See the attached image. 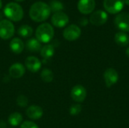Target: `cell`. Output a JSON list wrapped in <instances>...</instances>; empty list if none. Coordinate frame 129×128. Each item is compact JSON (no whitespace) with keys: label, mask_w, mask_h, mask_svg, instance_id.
<instances>
[{"label":"cell","mask_w":129,"mask_h":128,"mask_svg":"<svg viewBox=\"0 0 129 128\" xmlns=\"http://www.w3.org/2000/svg\"><path fill=\"white\" fill-rule=\"evenodd\" d=\"M51 9L49 5L44 2H36L33 3L29 11V17L35 22H43L46 20L50 14Z\"/></svg>","instance_id":"obj_1"},{"label":"cell","mask_w":129,"mask_h":128,"mask_svg":"<svg viewBox=\"0 0 129 128\" xmlns=\"http://www.w3.org/2000/svg\"><path fill=\"white\" fill-rule=\"evenodd\" d=\"M54 35L53 26L48 23H44L39 25L36 30V37L41 43L50 42Z\"/></svg>","instance_id":"obj_2"},{"label":"cell","mask_w":129,"mask_h":128,"mask_svg":"<svg viewBox=\"0 0 129 128\" xmlns=\"http://www.w3.org/2000/svg\"><path fill=\"white\" fill-rule=\"evenodd\" d=\"M4 14L11 21L17 22L23 17V8L16 2H9L4 8Z\"/></svg>","instance_id":"obj_3"},{"label":"cell","mask_w":129,"mask_h":128,"mask_svg":"<svg viewBox=\"0 0 129 128\" xmlns=\"http://www.w3.org/2000/svg\"><path fill=\"white\" fill-rule=\"evenodd\" d=\"M14 26L8 20H0V38L4 40L11 38L14 34Z\"/></svg>","instance_id":"obj_4"},{"label":"cell","mask_w":129,"mask_h":128,"mask_svg":"<svg viewBox=\"0 0 129 128\" xmlns=\"http://www.w3.org/2000/svg\"><path fill=\"white\" fill-rule=\"evenodd\" d=\"M124 0H104V7L105 10L113 14L119 13L124 8Z\"/></svg>","instance_id":"obj_5"},{"label":"cell","mask_w":129,"mask_h":128,"mask_svg":"<svg viewBox=\"0 0 129 128\" xmlns=\"http://www.w3.org/2000/svg\"><path fill=\"white\" fill-rule=\"evenodd\" d=\"M81 29L76 24H71L67 26L63 32V38L70 41L78 39L81 35Z\"/></svg>","instance_id":"obj_6"},{"label":"cell","mask_w":129,"mask_h":128,"mask_svg":"<svg viewBox=\"0 0 129 128\" xmlns=\"http://www.w3.org/2000/svg\"><path fill=\"white\" fill-rule=\"evenodd\" d=\"M116 26L122 32H129V13L122 12L119 14L114 20Z\"/></svg>","instance_id":"obj_7"},{"label":"cell","mask_w":129,"mask_h":128,"mask_svg":"<svg viewBox=\"0 0 129 128\" xmlns=\"http://www.w3.org/2000/svg\"><path fill=\"white\" fill-rule=\"evenodd\" d=\"M108 19L107 14L102 11V10H98L96 11H94L89 18V21L91 24L99 26L104 25Z\"/></svg>","instance_id":"obj_8"},{"label":"cell","mask_w":129,"mask_h":128,"mask_svg":"<svg viewBox=\"0 0 129 128\" xmlns=\"http://www.w3.org/2000/svg\"><path fill=\"white\" fill-rule=\"evenodd\" d=\"M72 99L76 103H82L83 102L87 96L86 89L81 84L75 85L73 89L71 90L70 93Z\"/></svg>","instance_id":"obj_9"},{"label":"cell","mask_w":129,"mask_h":128,"mask_svg":"<svg viewBox=\"0 0 129 128\" xmlns=\"http://www.w3.org/2000/svg\"><path fill=\"white\" fill-rule=\"evenodd\" d=\"M51 23L57 28L64 27L69 23V17L63 11L54 13L51 17Z\"/></svg>","instance_id":"obj_10"},{"label":"cell","mask_w":129,"mask_h":128,"mask_svg":"<svg viewBox=\"0 0 129 128\" xmlns=\"http://www.w3.org/2000/svg\"><path fill=\"white\" fill-rule=\"evenodd\" d=\"M77 8L79 12L83 14H91L95 8V0H79Z\"/></svg>","instance_id":"obj_11"},{"label":"cell","mask_w":129,"mask_h":128,"mask_svg":"<svg viewBox=\"0 0 129 128\" xmlns=\"http://www.w3.org/2000/svg\"><path fill=\"white\" fill-rule=\"evenodd\" d=\"M104 78L107 87L110 88L114 85L119 80V75L116 69L113 68L107 69L104 74Z\"/></svg>","instance_id":"obj_12"},{"label":"cell","mask_w":129,"mask_h":128,"mask_svg":"<svg viewBox=\"0 0 129 128\" xmlns=\"http://www.w3.org/2000/svg\"><path fill=\"white\" fill-rule=\"evenodd\" d=\"M25 66L26 68L31 72H37L42 67V63L39 58L30 56L28 57L25 60Z\"/></svg>","instance_id":"obj_13"},{"label":"cell","mask_w":129,"mask_h":128,"mask_svg":"<svg viewBox=\"0 0 129 128\" xmlns=\"http://www.w3.org/2000/svg\"><path fill=\"white\" fill-rule=\"evenodd\" d=\"M25 74V67L20 63L12 64L9 68V75L13 78H20Z\"/></svg>","instance_id":"obj_14"},{"label":"cell","mask_w":129,"mask_h":128,"mask_svg":"<svg viewBox=\"0 0 129 128\" xmlns=\"http://www.w3.org/2000/svg\"><path fill=\"white\" fill-rule=\"evenodd\" d=\"M26 114L28 118L33 120H37L42 117L43 115V109L42 107L36 105L30 106L27 108L26 111Z\"/></svg>","instance_id":"obj_15"},{"label":"cell","mask_w":129,"mask_h":128,"mask_svg":"<svg viewBox=\"0 0 129 128\" xmlns=\"http://www.w3.org/2000/svg\"><path fill=\"white\" fill-rule=\"evenodd\" d=\"M10 50L16 54H19L22 53L24 49V44L23 41L19 38H14L9 44Z\"/></svg>","instance_id":"obj_16"},{"label":"cell","mask_w":129,"mask_h":128,"mask_svg":"<svg viewBox=\"0 0 129 128\" xmlns=\"http://www.w3.org/2000/svg\"><path fill=\"white\" fill-rule=\"evenodd\" d=\"M115 41L118 45L125 47L129 44V36L124 32H119L115 35Z\"/></svg>","instance_id":"obj_17"},{"label":"cell","mask_w":129,"mask_h":128,"mask_svg":"<svg viewBox=\"0 0 129 128\" xmlns=\"http://www.w3.org/2000/svg\"><path fill=\"white\" fill-rule=\"evenodd\" d=\"M54 54V47L52 45H45L40 50V54L44 60H49Z\"/></svg>","instance_id":"obj_18"},{"label":"cell","mask_w":129,"mask_h":128,"mask_svg":"<svg viewBox=\"0 0 129 128\" xmlns=\"http://www.w3.org/2000/svg\"><path fill=\"white\" fill-rule=\"evenodd\" d=\"M26 48L28 49V51H32V52H37V51H40L42 48L41 42L34 38L29 39L26 41Z\"/></svg>","instance_id":"obj_19"},{"label":"cell","mask_w":129,"mask_h":128,"mask_svg":"<svg viewBox=\"0 0 129 128\" xmlns=\"http://www.w3.org/2000/svg\"><path fill=\"white\" fill-rule=\"evenodd\" d=\"M23 121V116L19 112H14L8 117V123L13 127L20 125Z\"/></svg>","instance_id":"obj_20"},{"label":"cell","mask_w":129,"mask_h":128,"mask_svg":"<svg viewBox=\"0 0 129 128\" xmlns=\"http://www.w3.org/2000/svg\"><path fill=\"white\" fill-rule=\"evenodd\" d=\"M33 28L29 25H22L19 27L17 30V33L23 38H28L33 34Z\"/></svg>","instance_id":"obj_21"},{"label":"cell","mask_w":129,"mask_h":128,"mask_svg":"<svg viewBox=\"0 0 129 128\" xmlns=\"http://www.w3.org/2000/svg\"><path fill=\"white\" fill-rule=\"evenodd\" d=\"M49 8L51 12H60L63 9V5L61 2L57 0H51L49 3Z\"/></svg>","instance_id":"obj_22"},{"label":"cell","mask_w":129,"mask_h":128,"mask_svg":"<svg viewBox=\"0 0 129 128\" xmlns=\"http://www.w3.org/2000/svg\"><path fill=\"white\" fill-rule=\"evenodd\" d=\"M41 78L45 82H51L54 79V74L49 69H44L41 72Z\"/></svg>","instance_id":"obj_23"},{"label":"cell","mask_w":129,"mask_h":128,"mask_svg":"<svg viewBox=\"0 0 129 128\" xmlns=\"http://www.w3.org/2000/svg\"><path fill=\"white\" fill-rule=\"evenodd\" d=\"M17 104L20 107H26L28 104V99L24 95H20L17 98Z\"/></svg>","instance_id":"obj_24"},{"label":"cell","mask_w":129,"mask_h":128,"mask_svg":"<svg viewBox=\"0 0 129 128\" xmlns=\"http://www.w3.org/2000/svg\"><path fill=\"white\" fill-rule=\"evenodd\" d=\"M82 111V106L79 104H74L70 109V113L71 115H77Z\"/></svg>","instance_id":"obj_25"},{"label":"cell","mask_w":129,"mask_h":128,"mask_svg":"<svg viewBox=\"0 0 129 128\" xmlns=\"http://www.w3.org/2000/svg\"><path fill=\"white\" fill-rule=\"evenodd\" d=\"M20 128H39V126L33 121H26L21 124Z\"/></svg>","instance_id":"obj_26"},{"label":"cell","mask_w":129,"mask_h":128,"mask_svg":"<svg viewBox=\"0 0 129 128\" xmlns=\"http://www.w3.org/2000/svg\"><path fill=\"white\" fill-rule=\"evenodd\" d=\"M88 20L86 18H85V17H82V18L79 20V23H80L82 26H86V25L88 24Z\"/></svg>","instance_id":"obj_27"},{"label":"cell","mask_w":129,"mask_h":128,"mask_svg":"<svg viewBox=\"0 0 129 128\" xmlns=\"http://www.w3.org/2000/svg\"><path fill=\"white\" fill-rule=\"evenodd\" d=\"M125 54H126V55H127V57H129V47L126 49V51H125Z\"/></svg>","instance_id":"obj_28"},{"label":"cell","mask_w":129,"mask_h":128,"mask_svg":"<svg viewBox=\"0 0 129 128\" xmlns=\"http://www.w3.org/2000/svg\"><path fill=\"white\" fill-rule=\"evenodd\" d=\"M125 2V4L127 5H129V0H124Z\"/></svg>","instance_id":"obj_29"},{"label":"cell","mask_w":129,"mask_h":128,"mask_svg":"<svg viewBox=\"0 0 129 128\" xmlns=\"http://www.w3.org/2000/svg\"><path fill=\"white\" fill-rule=\"evenodd\" d=\"M2 0H0V9L2 8Z\"/></svg>","instance_id":"obj_30"},{"label":"cell","mask_w":129,"mask_h":128,"mask_svg":"<svg viewBox=\"0 0 129 128\" xmlns=\"http://www.w3.org/2000/svg\"><path fill=\"white\" fill-rule=\"evenodd\" d=\"M15 1H17V2H23L24 0H15Z\"/></svg>","instance_id":"obj_31"}]
</instances>
